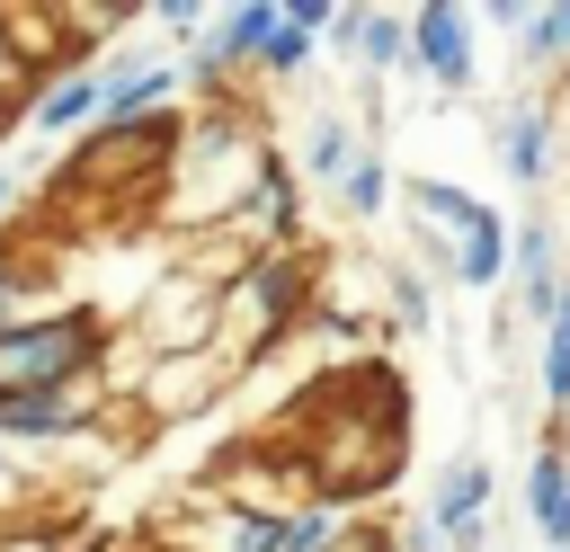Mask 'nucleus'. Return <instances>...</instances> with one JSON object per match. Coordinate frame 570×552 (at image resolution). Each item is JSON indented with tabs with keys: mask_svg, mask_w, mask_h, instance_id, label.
Returning a JSON list of instances; mask_svg holds the SVG:
<instances>
[{
	"mask_svg": "<svg viewBox=\"0 0 570 552\" xmlns=\"http://www.w3.org/2000/svg\"><path fill=\"white\" fill-rule=\"evenodd\" d=\"M0 214H9V169H0Z\"/></svg>",
	"mask_w": 570,
	"mask_h": 552,
	"instance_id": "25",
	"label": "nucleus"
},
{
	"mask_svg": "<svg viewBox=\"0 0 570 552\" xmlns=\"http://www.w3.org/2000/svg\"><path fill=\"white\" fill-rule=\"evenodd\" d=\"M392 312L419 329V321H428V285H419V276H392Z\"/></svg>",
	"mask_w": 570,
	"mask_h": 552,
	"instance_id": "22",
	"label": "nucleus"
},
{
	"mask_svg": "<svg viewBox=\"0 0 570 552\" xmlns=\"http://www.w3.org/2000/svg\"><path fill=\"white\" fill-rule=\"evenodd\" d=\"M481 507H490V463H481V454H454V463L436 472V490H428L436 543H445V552H472V543H481Z\"/></svg>",
	"mask_w": 570,
	"mask_h": 552,
	"instance_id": "2",
	"label": "nucleus"
},
{
	"mask_svg": "<svg viewBox=\"0 0 570 552\" xmlns=\"http://www.w3.org/2000/svg\"><path fill=\"white\" fill-rule=\"evenodd\" d=\"M303 169H312L321 187H338V178L356 169V134H347L338 116H321V125H312V142H303Z\"/></svg>",
	"mask_w": 570,
	"mask_h": 552,
	"instance_id": "15",
	"label": "nucleus"
},
{
	"mask_svg": "<svg viewBox=\"0 0 570 552\" xmlns=\"http://www.w3.org/2000/svg\"><path fill=\"white\" fill-rule=\"evenodd\" d=\"M383 196H392L383 160H374V151H356V169L338 178V205H347V214H383Z\"/></svg>",
	"mask_w": 570,
	"mask_h": 552,
	"instance_id": "17",
	"label": "nucleus"
},
{
	"mask_svg": "<svg viewBox=\"0 0 570 552\" xmlns=\"http://www.w3.org/2000/svg\"><path fill=\"white\" fill-rule=\"evenodd\" d=\"M410 205H419V223H436V231H454V240L481 223V196H463L454 178H410Z\"/></svg>",
	"mask_w": 570,
	"mask_h": 552,
	"instance_id": "14",
	"label": "nucleus"
},
{
	"mask_svg": "<svg viewBox=\"0 0 570 552\" xmlns=\"http://www.w3.org/2000/svg\"><path fill=\"white\" fill-rule=\"evenodd\" d=\"M276 18H285L276 0H240V9H232V18L214 27V45H205V53L187 62V80H205V89H214V80H223L232 62H258V53H267V36H276Z\"/></svg>",
	"mask_w": 570,
	"mask_h": 552,
	"instance_id": "4",
	"label": "nucleus"
},
{
	"mask_svg": "<svg viewBox=\"0 0 570 552\" xmlns=\"http://www.w3.org/2000/svg\"><path fill=\"white\" fill-rule=\"evenodd\" d=\"M508 267H517V294H525V321H543V329H552V312H561V276H552V231H543V223H525V231H508Z\"/></svg>",
	"mask_w": 570,
	"mask_h": 552,
	"instance_id": "5",
	"label": "nucleus"
},
{
	"mask_svg": "<svg viewBox=\"0 0 570 552\" xmlns=\"http://www.w3.org/2000/svg\"><path fill=\"white\" fill-rule=\"evenodd\" d=\"M169 89H178V71H160V62H151V71H116L107 98H98V125H151V107H160Z\"/></svg>",
	"mask_w": 570,
	"mask_h": 552,
	"instance_id": "8",
	"label": "nucleus"
},
{
	"mask_svg": "<svg viewBox=\"0 0 570 552\" xmlns=\"http://www.w3.org/2000/svg\"><path fill=\"white\" fill-rule=\"evenodd\" d=\"M543 401L570 410V285H561V312H552V329H543Z\"/></svg>",
	"mask_w": 570,
	"mask_h": 552,
	"instance_id": "16",
	"label": "nucleus"
},
{
	"mask_svg": "<svg viewBox=\"0 0 570 552\" xmlns=\"http://www.w3.org/2000/svg\"><path fill=\"white\" fill-rule=\"evenodd\" d=\"M338 36H347V45H365V71L410 62V18H383V9H338Z\"/></svg>",
	"mask_w": 570,
	"mask_h": 552,
	"instance_id": "9",
	"label": "nucleus"
},
{
	"mask_svg": "<svg viewBox=\"0 0 570 552\" xmlns=\"http://www.w3.org/2000/svg\"><path fill=\"white\" fill-rule=\"evenodd\" d=\"M71 418V392H0V436H62Z\"/></svg>",
	"mask_w": 570,
	"mask_h": 552,
	"instance_id": "13",
	"label": "nucleus"
},
{
	"mask_svg": "<svg viewBox=\"0 0 570 552\" xmlns=\"http://www.w3.org/2000/svg\"><path fill=\"white\" fill-rule=\"evenodd\" d=\"M454 276H463V285H499V276H508V223H499L490 205H481V223L454 240Z\"/></svg>",
	"mask_w": 570,
	"mask_h": 552,
	"instance_id": "11",
	"label": "nucleus"
},
{
	"mask_svg": "<svg viewBox=\"0 0 570 552\" xmlns=\"http://www.w3.org/2000/svg\"><path fill=\"white\" fill-rule=\"evenodd\" d=\"M98 98H107V80H98V71H62V80L36 98V125H45V134H71V125H89V116H98Z\"/></svg>",
	"mask_w": 570,
	"mask_h": 552,
	"instance_id": "10",
	"label": "nucleus"
},
{
	"mask_svg": "<svg viewBox=\"0 0 570 552\" xmlns=\"http://www.w3.org/2000/svg\"><path fill=\"white\" fill-rule=\"evenodd\" d=\"M18 80V53H9V18H0V89Z\"/></svg>",
	"mask_w": 570,
	"mask_h": 552,
	"instance_id": "23",
	"label": "nucleus"
},
{
	"mask_svg": "<svg viewBox=\"0 0 570 552\" xmlns=\"http://www.w3.org/2000/svg\"><path fill=\"white\" fill-rule=\"evenodd\" d=\"M9 285H27V276H9V267H0V338H9Z\"/></svg>",
	"mask_w": 570,
	"mask_h": 552,
	"instance_id": "24",
	"label": "nucleus"
},
{
	"mask_svg": "<svg viewBox=\"0 0 570 552\" xmlns=\"http://www.w3.org/2000/svg\"><path fill=\"white\" fill-rule=\"evenodd\" d=\"M89 356H98V321L89 312L9 321V338H0V392H71V374H89Z\"/></svg>",
	"mask_w": 570,
	"mask_h": 552,
	"instance_id": "1",
	"label": "nucleus"
},
{
	"mask_svg": "<svg viewBox=\"0 0 570 552\" xmlns=\"http://www.w3.org/2000/svg\"><path fill=\"white\" fill-rule=\"evenodd\" d=\"M312 45H321V36H303L294 18H276V36H267V53H258V71H276V80H294V71L312 62Z\"/></svg>",
	"mask_w": 570,
	"mask_h": 552,
	"instance_id": "19",
	"label": "nucleus"
},
{
	"mask_svg": "<svg viewBox=\"0 0 570 552\" xmlns=\"http://www.w3.org/2000/svg\"><path fill=\"white\" fill-rule=\"evenodd\" d=\"M410 62H419L436 89H472V18L445 9V0L410 9Z\"/></svg>",
	"mask_w": 570,
	"mask_h": 552,
	"instance_id": "3",
	"label": "nucleus"
},
{
	"mask_svg": "<svg viewBox=\"0 0 570 552\" xmlns=\"http://www.w3.org/2000/svg\"><path fill=\"white\" fill-rule=\"evenodd\" d=\"M499 160H508L517 187H543V178H552V116H543V107H517V116L499 125Z\"/></svg>",
	"mask_w": 570,
	"mask_h": 552,
	"instance_id": "7",
	"label": "nucleus"
},
{
	"mask_svg": "<svg viewBox=\"0 0 570 552\" xmlns=\"http://www.w3.org/2000/svg\"><path fill=\"white\" fill-rule=\"evenodd\" d=\"M525 53L570 62V9H525Z\"/></svg>",
	"mask_w": 570,
	"mask_h": 552,
	"instance_id": "21",
	"label": "nucleus"
},
{
	"mask_svg": "<svg viewBox=\"0 0 570 552\" xmlns=\"http://www.w3.org/2000/svg\"><path fill=\"white\" fill-rule=\"evenodd\" d=\"M240 303L258 312V329H276V321L303 303V267H294V258H258V267H249V285H240Z\"/></svg>",
	"mask_w": 570,
	"mask_h": 552,
	"instance_id": "12",
	"label": "nucleus"
},
{
	"mask_svg": "<svg viewBox=\"0 0 570 552\" xmlns=\"http://www.w3.org/2000/svg\"><path fill=\"white\" fill-rule=\"evenodd\" d=\"M525 516L543 525L552 552H570V463H561V445H534V463H525Z\"/></svg>",
	"mask_w": 570,
	"mask_h": 552,
	"instance_id": "6",
	"label": "nucleus"
},
{
	"mask_svg": "<svg viewBox=\"0 0 570 552\" xmlns=\"http://www.w3.org/2000/svg\"><path fill=\"white\" fill-rule=\"evenodd\" d=\"M249 205H258V231H294V178L285 169H258Z\"/></svg>",
	"mask_w": 570,
	"mask_h": 552,
	"instance_id": "20",
	"label": "nucleus"
},
{
	"mask_svg": "<svg viewBox=\"0 0 570 552\" xmlns=\"http://www.w3.org/2000/svg\"><path fill=\"white\" fill-rule=\"evenodd\" d=\"M294 543V516H232V534H223V552H285Z\"/></svg>",
	"mask_w": 570,
	"mask_h": 552,
	"instance_id": "18",
	"label": "nucleus"
}]
</instances>
